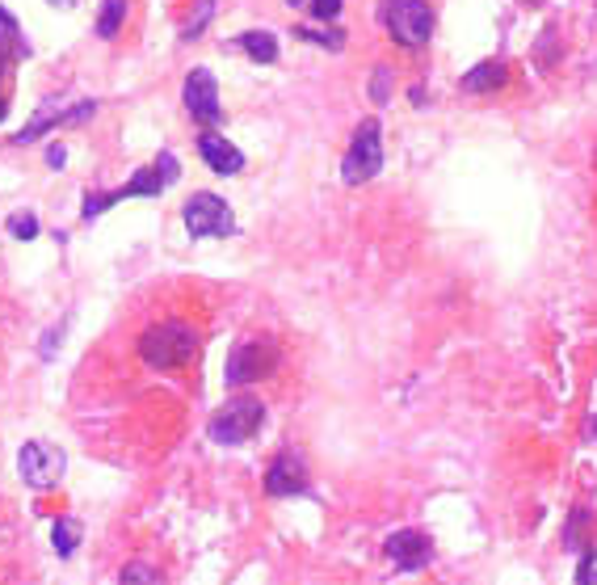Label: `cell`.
Listing matches in <instances>:
<instances>
[{"instance_id": "cell-1", "label": "cell", "mask_w": 597, "mask_h": 585, "mask_svg": "<svg viewBox=\"0 0 597 585\" xmlns=\"http://www.w3.org/2000/svg\"><path fill=\"white\" fill-rule=\"evenodd\" d=\"M135 350L148 367L173 371V367H185V362L198 354V333H194V325H185V320H160V325L139 333Z\"/></svg>"}, {"instance_id": "cell-12", "label": "cell", "mask_w": 597, "mask_h": 585, "mask_svg": "<svg viewBox=\"0 0 597 585\" xmlns=\"http://www.w3.org/2000/svg\"><path fill=\"white\" fill-rule=\"evenodd\" d=\"M198 156L207 160V165H211L219 177H232V173L244 169V152L232 144V139H223V135H215V131H207V135L198 139Z\"/></svg>"}, {"instance_id": "cell-22", "label": "cell", "mask_w": 597, "mask_h": 585, "mask_svg": "<svg viewBox=\"0 0 597 585\" xmlns=\"http://www.w3.org/2000/svg\"><path fill=\"white\" fill-rule=\"evenodd\" d=\"M370 97H375V102H387V68H379V72H375V85H370Z\"/></svg>"}, {"instance_id": "cell-15", "label": "cell", "mask_w": 597, "mask_h": 585, "mask_svg": "<svg viewBox=\"0 0 597 585\" xmlns=\"http://www.w3.org/2000/svg\"><path fill=\"white\" fill-rule=\"evenodd\" d=\"M122 22H127V0H101V9H97V34L101 38H114Z\"/></svg>"}, {"instance_id": "cell-6", "label": "cell", "mask_w": 597, "mask_h": 585, "mask_svg": "<svg viewBox=\"0 0 597 585\" xmlns=\"http://www.w3.org/2000/svg\"><path fill=\"white\" fill-rule=\"evenodd\" d=\"M278 367V346L274 341H244L228 354V367H223V379L232 388H244V383H257L261 375H270Z\"/></svg>"}, {"instance_id": "cell-27", "label": "cell", "mask_w": 597, "mask_h": 585, "mask_svg": "<svg viewBox=\"0 0 597 585\" xmlns=\"http://www.w3.org/2000/svg\"><path fill=\"white\" fill-rule=\"evenodd\" d=\"M593 430H597V426H593Z\"/></svg>"}, {"instance_id": "cell-21", "label": "cell", "mask_w": 597, "mask_h": 585, "mask_svg": "<svg viewBox=\"0 0 597 585\" xmlns=\"http://www.w3.org/2000/svg\"><path fill=\"white\" fill-rule=\"evenodd\" d=\"M127 581H160L156 569H143V564H131V569H122V585Z\"/></svg>"}, {"instance_id": "cell-7", "label": "cell", "mask_w": 597, "mask_h": 585, "mask_svg": "<svg viewBox=\"0 0 597 585\" xmlns=\"http://www.w3.org/2000/svg\"><path fill=\"white\" fill-rule=\"evenodd\" d=\"M185 228H190L194 240L232 236L236 232V219H232V207L223 203L219 194H194L190 203H185Z\"/></svg>"}, {"instance_id": "cell-25", "label": "cell", "mask_w": 597, "mask_h": 585, "mask_svg": "<svg viewBox=\"0 0 597 585\" xmlns=\"http://www.w3.org/2000/svg\"><path fill=\"white\" fill-rule=\"evenodd\" d=\"M286 5H303V0H286Z\"/></svg>"}, {"instance_id": "cell-19", "label": "cell", "mask_w": 597, "mask_h": 585, "mask_svg": "<svg viewBox=\"0 0 597 585\" xmlns=\"http://www.w3.org/2000/svg\"><path fill=\"white\" fill-rule=\"evenodd\" d=\"M211 13H215V0H198V17H194V22H190V26L181 30V38H198L202 30H207V22H211Z\"/></svg>"}, {"instance_id": "cell-4", "label": "cell", "mask_w": 597, "mask_h": 585, "mask_svg": "<svg viewBox=\"0 0 597 585\" xmlns=\"http://www.w3.org/2000/svg\"><path fill=\"white\" fill-rule=\"evenodd\" d=\"M64 468H68V455L51 447V442H26L22 451H17V472L30 489L38 493H51L59 480H64Z\"/></svg>"}, {"instance_id": "cell-11", "label": "cell", "mask_w": 597, "mask_h": 585, "mask_svg": "<svg viewBox=\"0 0 597 585\" xmlns=\"http://www.w3.org/2000/svg\"><path fill=\"white\" fill-rule=\"evenodd\" d=\"M265 489H270L274 497H291V493H307V468L303 459L295 451H282L270 472H265Z\"/></svg>"}, {"instance_id": "cell-24", "label": "cell", "mask_w": 597, "mask_h": 585, "mask_svg": "<svg viewBox=\"0 0 597 585\" xmlns=\"http://www.w3.org/2000/svg\"><path fill=\"white\" fill-rule=\"evenodd\" d=\"M64 160H68V152L59 148V144H51V152H47V165H55V169H59V165H64Z\"/></svg>"}, {"instance_id": "cell-13", "label": "cell", "mask_w": 597, "mask_h": 585, "mask_svg": "<svg viewBox=\"0 0 597 585\" xmlns=\"http://www.w3.org/2000/svg\"><path fill=\"white\" fill-rule=\"evenodd\" d=\"M505 64H497V59H484V64H476L467 76H463V93H492L505 85Z\"/></svg>"}, {"instance_id": "cell-23", "label": "cell", "mask_w": 597, "mask_h": 585, "mask_svg": "<svg viewBox=\"0 0 597 585\" xmlns=\"http://www.w3.org/2000/svg\"><path fill=\"white\" fill-rule=\"evenodd\" d=\"M156 165H160V173L169 177V186H173V181H177V160H173L169 152H160V160H156Z\"/></svg>"}, {"instance_id": "cell-2", "label": "cell", "mask_w": 597, "mask_h": 585, "mask_svg": "<svg viewBox=\"0 0 597 585\" xmlns=\"http://www.w3.org/2000/svg\"><path fill=\"white\" fill-rule=\"evenodd\" d=\"M261 426H265V405H261V400L257 396H232L228 405L211 417L207 434L219 442V447H236V442H249Z\"/></svg>"}, {"instance_id": "cell-20", "label": "cell", "mask_w": 597, "mask_h": 585, "mask_svg": "<svg viewBox=\"0 0 597 585\" xmlns=\"http://www.w3.org/2000/svg\"><path fill=\"white\" fill-rule=\"evenodd\" d=\"M337 13H341V0H312L316 22H337Z\"/></svg>"}, {"instance_id": "cell-3", "label": "cell", "mask_w": 597, "mask_h": 585, "mask_svg": "<svg viewBox=\"0 0 597 585\" xmlns=\"http://www.w3.org/2000/svg\"><path fill=\"white\" fill-rule=\"evenodd\" d=\"M383 26L400 47H425L434 34V9L425 0H383Z\"/></svg>"}, {"instance_id": "cell-16", "label": "cell", "mask_w": 597, "mask_h": 585, "mask_svg": "<svg viewBox=\"0 0 597 585\" xmlns=\"http://www.w3.org/2000/svg\"><path fill=\"white\" fill-rule=\"evenodd\" d=\"M51 543H55L59 556H72L76 543H80V522L76 518H59L55 527H51Z\"/></svg>"}, {"instance_id": "cell-18", "label": "cell", "mask_w": 597, "mask_h": 585, "mask_svg": "<svg viewBox=\"0 0 597 585\" xmlns=\"http://www.w3.org/2000/svg\"><path fill=\"white\" fill-rule=\"evenodd\" d=\"M9 236L13 240H34L38 236V215H30V211L9 215Z\"/></svg>"}, {"instance_id": "cell-8", "label": "cell", "mask_w": 597, "mask_h": 585, "mask_svg": "<svg viewBox=\"0 0 597 585\" xmlns=\"http://www.w3.org/2000/svg\"><path fill=\"white\" fill-rule=\"evenodd\" d=\"M164 186H169V177L160 173V165H156V169H139V173H135L122 190H110V194H89V198H85V207H80V215H85L89 224H93V219H97L101 211L114 207V203H122V198H148V194H160Z\"/></svg>"}, {"instance_id": "cell-10", "label": "cell", "mask_w": 597, "mask_h": 585, "mask_svg": "<svg viewBox=\"0 0 597 585\" xmlns=\"http://www.w3.org/2000/svg\"><path fill=\"white\" fill-rule=\"evenodd\" d=\"M383 552H387V560L396 564V569H425L429 564V556H434V543H429L421 531H396L387 543H383Z\"/></svg>"}, {"instance_id": "cell-9", "label": "cell", "mask_w": 597, "mask_h": 585, "mask_svg": "<svg viewBox=\"0 0 597 585\" xmlns=\"http://www.w3.org/2000/svg\"><path fill=\"white\" fill-rule=\"evenodd\" d=\"M185 110H190L202 127H215L223 110H219V85H215V76L207 68H194L190 76H185Z\"/></svg>"}, {"instance_id": "cell-26", "label": "cell", "mask_w": 597, "mask_h": 585, "mask_svg": "<svg viewBox=\"0 0 597 585\" xmlns=\"http://www.w3.org/2000/svg\"><path fill=\"white\" fill-rule=\"evenodd\" d=\"M0 118H5V102H0Z\"/></svg>"}, {"instance_id": "cell-14", "label": "cell", "mask_w": 597, "mask_h": 585, "mask_svg": "<svg viewBox=\"0 0 597 585\" xmlns=\"http://www.w3.org/2000/svg\"><path fill=\"white\" fill-rule=\"evenodd\" d=\"M236 47L249 55V59H257V64H274V59H278V38H274L270 30H249V34H240Z\"/></svg>"}, {"instance_id": "cell-5", "label": "cell", "mask_w": 597, "mask_h": 585, "mask_svg": "<svg viewBox=\"0 0 597 585\" xmlns=\"http://www.w3.org/2000/svg\"><path fill=\"white\" fill-rule=\"evenodd\" d=\"M383 169V139H379V123L375 118H366V123L358 127L354 144H349L345 160H341V177L349 181V186H362V181H370Z\"/></svg>"}, {"instance_id": "cell-17", "label": "cell", "mask_w": 597, "mask_h": 585, "mask_svg": "<svg viewBox=\"0 0 597 585\" xmlns=\"http://www.w3.org/2000/svg\"><path fill=\"white\" fill-rule=\"evenodd\" d=\"M303 43H316V47H324V51H341L345 47V34L341 30H312V26H299L295 30Z\"/></svg>"}]
</instances>
